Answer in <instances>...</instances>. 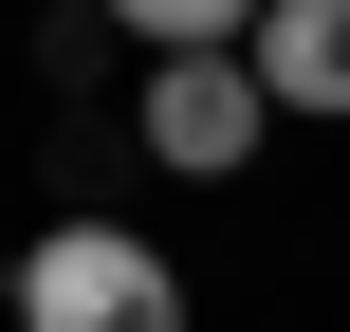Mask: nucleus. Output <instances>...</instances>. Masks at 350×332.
<instances>
[{"mask_svg":"<svg viewBox=\"0 0 350 332\" xmlns=\"http://www.w3.org/2000/svg\"><path fill=\"white\" fill-rule=\"evenodd\" d=\"M0 314L18 332H185V277H166V240H129V222H55V240L0 277Z\"/></svg>","mask_w":350,"mask_h":332,"instance_id":"nucleus-1","label":"nucleus"},{"mask_svg":"<svg viewBox=\"0 0 350 332\" xmlns=\"http://www.w3.org/2000/svg\"><path fill=\"white\" fill-rule=\"evenodd\" d=\"M129 111H148V166H166V185H240V166L277 148V111H258V74H240V55H148V92H129Z\"/></svg>","mask_w":350,"mask_h":332,"instance_id":"nucleus-2","label":"nucleus"},{"mask_svg":"<svg viewBox=\"0 0 350 332\" xmlns=\"http://www.w3.org/2000/svg\"><path fill=\"white\" fill-rule=\"evenodd\" d=\"M240 74H258V111H314V129H350V0H258Z\"/></svg>","mask_w":350,"mask_h":332,"instance_id":"nucleus-3","label":"nucleus"},{"mask_svg":"<svg viewBox=\"0 0 350 332\" xmlns=\"http://www.w3.org/2000/svg\"><path fill=\"white\" fill-rule=\"evenodd\" d=\"M111 18H129L148 55H240V37H258V0H111Z\"/></svg>","mask_w":350,"mask_h":332,"instance_id":"nucleus-4","label":"nucleus"}]
</instances>
